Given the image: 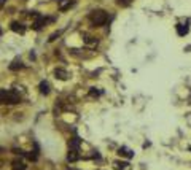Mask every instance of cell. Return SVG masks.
Listing matches in <instances>:
<instances>
[{"label": "cell", "mask_w": 191, "mask_h": 170, "mask_svg": "<svg viewBox=\"0 0 191 170\" xmlns=\"http://www.w3.org/2000/svg\"><path fill=\"white\" fill-rule=\"evenodd\" d=\"M11 30L16 32V34H24L26 27H24L21 22H11Z\"/></svg>", "instance_id": "8992f818"}, {"label": "cell", "mask_w": 191, "mask_h": 170, "mask_svg": "<svg viewBox=\"0 0 191 170\" xmlns=\"http://www.w3.org/2000/svg\"><path fill=\"white\" fill-rule=\"evenodd\" d=\"M19 100H21V97H19V94H18L16 91H7V92H5L3 103H7V105H15V103H18Z\"/></svg>", "instance_id": "7a4b0ae2"}, {"label": "cell", "mask_w": 191, "mask_h": 170, "mask_svg": "<svg viewBox=\"0 0 191 170\" xmlns=\"http://www.w3.org/2000/svg\"><path fill=\"white\" fill-rule=\"evenodd\" d=\"M26 158L29 161H37V153H26Z\"/></svg>", "instance_id": "2e32d148"}, {"label": "cell", "mask_w": 191, "mask_h": 170, "mask_svg": "<svg viewBox=\"0 0 191 170\" xmlns=\"http://www.w3.org/2000/svg\"><path fill=\"white\" fill-rule=\"evenodd\" d=\"M118 154L119 156H128V158H132V156H134V153L129 151V149H126V148H119L118 149Z\"/></svg>", "instance_id": "4fadbf2b"}, {"label": "cell", "mask_w": 191, "mask_h": 170, "mask_svg": "<svg viewBox=\"0 0 191 170\" xmlns=\"http://www.w3.org/2000/svg\"><path fill=\"white\" fill-rule=\"evenodd\" d=\"M38 88H40V92H42V94H45V95L49 94V84H48V81H42Z\"/></svg>", "instance_id": "9c48e42d"}, {"label": "cell", "mask_w": 191, "mask_h": 170, "mask_svg": "<svg viewBox=\"0 0 191 170\" xmlns=\"http://www.w3.org/2000/svg\"><path fill=\"white\" fill-rule=\"evenodd\" d=\"M54 75H56V78H59L62 81H65L67 78H69V73H67L65 70H62V68H56L54 70Z\"/></svg>", "instance_id": "52a82bcc"}, {"label": "cell", "mask_w": 191, "mask_h": 170, "mask_svg": "<svg viewBox=\"0 0 191 170\" xmlns=\"http://www.w3.org/2000/svg\"><path fill=\"white\" fill-rule=\"evenodd\" d=\"M58 5L61 11H65L67 8H70L73 5V0H58Z\"/></svg>", "instance_id": "277c9868"}, {"label": "cell", "mask_w": 191, "mask_h": 170, "mask_svg": "<svg viewBox=\"0 0 191 170\" xmlns=\"http://www.w3.org/2000/svg\"><path fill=\"white\" fill-rule=\"evenodd\" d=\"M26 168H27L26 162L24 161H19V159L13 161V164H11V170H26Z\"/></svg>", "instance_id": "3957f363"}, {"label": "cell", "mask_w": 191, "mask_h": 170, "mask_svg": "<svg viewBox=\"0 0 191 170\" xmlns=\"http://www.w3.org/2000/svg\"><path fill=\"white\" fill-rule=\"evenodd\" d=\"M85 41H86L88 45H97V40L92 38V37H86V38H85Z\"/></svg>", "instance_id": "e0dca14e"}, {"label": "cell", "mask_w": 191, "mask_h": 170, "mask_svg": "<svg viewBox=\"0 0 191 170\" xmlns=\"http://www.w3.org/2000/svg\"><path fill=\"white\" fill-rule=\"evenodd\" d=\"M24 65H22V62L19 61V59H15L11 62V65H10V70H13V72H16V70H19V68H22Z\"/></svg>", "instance_id": "8fae6325"}, {"label": "cell", "mask_w": 191, "mask_h": 170, "mask_svg": "<svg viewBox=\"0 0 191 170\" xmlns=\"http://www.w3.org/2000/svg\"><path fill=\"white\" fill-rule=\"evenodd\" d=\"M77 159H78V149H70L69 154H67V161H69V162H73V161H77Z\"/></svg>", "instance_id": "30bf717a"}, {"label": "cell", "mask_w": 191, "mask_h": 170, "mask_svg": "<svg viewBox=\"0 0 191 170\" xmlns=\"http://www.w3.org/2000/svg\"><path fill=\"white\" fill-rule=\"evenodd\" d=\"M188 32H189L188 25H185V24H179V25H177V34H179L180 37H185Z\"/></svg>", "instance_id": "ba28073f"}, {"label": "cell", "mask_w": 191, "mask_h": 170, "mask_svg": "<svg viewBox=\"0 0 191 170\" xmlns=\"http://www.w3.org/2000/svg\"><path fill=\"white\" fill-rule=\"evenodd\" d=\"M89 95H91V97H99V95H100V91H97L96 88H91V89H89Z\"/></svg>", "instance_id": "9a60e30c"}, {"label": "cell", "mask_w": 191, "mask_h": 170, "mask_svg": "<svg viewBox=\"0 0 191 170\" xmlns=\"http://www.w3.org/2000/svg\"><path fill=\"white\" fill-rule=\"evenodd\" d=\"M107 13L105 11H102V10H97V11H92L91 13V16H89V19H91V24L94 25V27H100V25H104L105 22H107Z\"/></svg>", "instance_id": "6da1fadb"}, {"label": "cell", "mask_w": 191, "mask_h": 170, "mask_svg": "<svg viewBox=\"0 0 191 170\" xmlns=\"http://www.w3.org/2000/svg\"><path fill=\"white\" fill-rule=\"evenodd\" d=\"M126 165H128V162H119V161L113 162V167H115V170H124V168H126Z\"/></svg>", "instance_id": "5bb4252c"}, {"label": "cell", "mask_w": 191, "mask_h": 170, "mask_svg": "<svg viewBox=\"0 0 191 170\" xmlns=\"http://www.w3.org/2000/svg\"><path fill=\"white\" fill-rule=\"evenodd\" d=\"M59 35H61V32H54V34L49 37V41H54V40H56V38L59 37Z\"/></svg>", "instance_id": "ffe728a7"}, {"label": "cell", "mask_w": 191, "mask_h": 170, "mask_svg": "<svg viewBox=\"0 0 191 170\" xmlns=\"http://www.w3.org/2000/svg\"><path fill=\"white\" fill-rule=\"evenodd\" d=\"M131 2L132 0H118V5L119 7H128V5H131Z\"/></svg>", "instance_id": "ac0fdd59"}, {"label": "cell", "mask_w": 191, "mask_h": 170, "mask_svg": "<svg viewBox=\"0 0 191 170\" xmlns=\"http://www.w3.org/2000/svg\"><path fill=\"white\" fill-rule=\"evenodd\" d=\"M46 24V19L45 18H42V16H38L37 18V21L32 24V29H35V30H40V29H42V27Z\"/></svg>", "instance_id": "5b68a950"}, {"label": "cell", "mask_w": 191, "mask_h": 170, "mask_svg": "<svg viewBox=\"0 0 191 170\" xmlns=\"http://www.w3.org/2000/svg\"><path fill=\"white\" fill-rule=\"evenodd\" d=\"M70 149H78V146H80V138L78 137H73L72 140H70Z\"/></svg>", "instance_id": "7c38bea8"}, {"label": "cell", "mask_w": 191, "mask_h": 170, "mask_svg": "<svg viewBox=\"0 0 191 170\" xmlns=\"http://www.w3.org/2000/svg\"><path fill=\"white\" fill-rule=\"evenodd\" d=\"M5 92H7L5 89H0V105L3 103V97H5Z\"/></svg>", "instance_id": "d6986e66"}]
</instances>
